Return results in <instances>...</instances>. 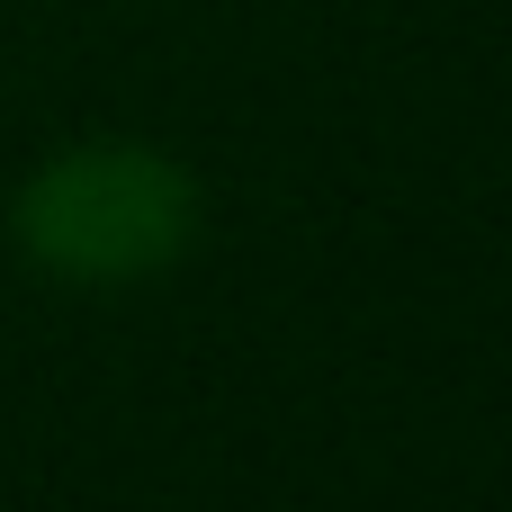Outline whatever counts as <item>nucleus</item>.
<instances>
[{"instance_id": "f257e3e1", "label": "nucleus", "mask_w": 512, "mask_h": 512, "mask_svg": "<svg viewBox=\"0 0 512 512\" xmlns=\"http://www.w3.org/2000/svg\"><path fill=\"white\" fill-rule=\"evenodd\" d=\"M9 234L72 288H126L198 243V180L162 144H63L9 198Z\"/></svg>"}]
</instances>
